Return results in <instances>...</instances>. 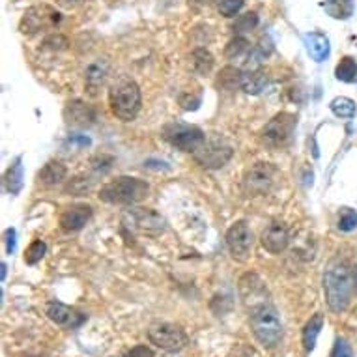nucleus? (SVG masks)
<instances>
[{
	"label": "nucleus",
	"mask_w": 357,
	"mask_h": 357,
	"mask_svg": "<svg viewBox=\"0 0 357 357\" xmlns=\"http://www.w3.org/2000/svg\"><path fill=\"white\" fill-rule=\"evenodd\" d=\"M329 109L333 112L335 116L339 118H351L356 116V101L350 100V98H344V96H340V98H335L331 103H329Z\"/></svg>",
	"instance_id": "nucleus-29"
},
{
	"label": "nucleus",
	"mask_w": 357,
	"mask_h": 357,
	"mask_svg": "<svg viewBox=\"0 0 357 357\" xmlns=\"http://www.w3.org/2000/svg\"><path fill=\"white\" fill-rule=\"evenodd\" d=\"M238 290H240V298L247 309L252 310L260 307V305L270 303L268 301L270 299L268 287H266V282L257 273H245V275L241 277Z\"/></svg>",
	"instance_id": "nucleus-12"
},
{
	"label": "nucleus",
	"mask_w": 357,
	"mask_h": 357,
	"mask_svg": "<svg viewBox=\"0 0 357 357\" xmlns=\"http://www.w3.org/2000/svg\"><path fill=\"white\" fill-rule=\"evenodd\" d=\"M193 155L195 161L202 165L204 169H221L232 159L234 150L227 141H222L219 137H211V139H206L204 144Z\"/></svg>",
	"instance_id": "nucleus-9"
},
{
	"label": "nucleus",
	"mask_w": 357,
	"mask_h": 357,
	"mask_svg": "<svg viewBox=\"0 0 357 357\" xmlns=\"http://www.w3.org/2000/svg\"><path fill=\"white\" fill-rule=\"evenodd\" d=\"M298 126V116L292 112H279L275 116L271 118L270 122L266 123L264 128V142L268 146L273 148H282L287 146L290 139H292L294 131Z\"/></svg>",
	"instance_id": "nucleus-8"
},
{
	"label": "nucleus",
	"mask_w": 357,
	"mask_h": 357,
	"mask_svg": "<svg viewBox=\"0 0 357 357\" xmlns=\"http://www.w3.org/2000/svg\"><path fill=\"white\" fill-rule=\"evenodd\" d=\"M320 6L333 19H348L354 15V0H326Z\"/></svg>",
	"instance_id": "nucleus-25"
},
{
	"label": "nucleus",
	"mask_w": 357,
	"mask_h": 357,
	"mask_svg": "<svg viewBox=\"0 0 357 357\" xmlns=\"http://www.w3.org/2000/svg\"><path fill=\"white\" fill-rule=\"evenodd\" d=\"M241 77H243V71L234 68V66H227V68L219 73L217 86L222 88V90H234L236 86L241 88Z\"/></svg>",
	"instance_id": "nucleus-27"
},
{
	"label": "nucleus",
	"mask_w": 357,
	"mask_h": 357,
	"mask_svg": "<svg viewBox=\"0 0 357 357\" xmlns=\"http://www.w3.org/2000/svg\"><path fill=\"white\" fill-rule=\"evenodd\" d=\"M258 26V15L255 12H247L243 15H238L232 24V30H234L236 36L247 34V32H251Z\"/></svg>",
	"instance_id": "nucleus-30"
},
{
	"label": "nucleus",
	"mask_w": 357,
	"mask_h": 357,
	"mask_svg": "<svg viewBox=\"0 0 357 357\" xmlns=\"http://www.w3.org/2000/svg\"><path fill=\"white\" fill-rule=\"evenodd\" d=\"M268 81H270L268 71L264 70V68H252V70L243 71V77H241V90H243L245 94L258 96L264 88L268 86Z\"/></svg>",
	"instance_id": "nucleus-20"
},
{
	"label": "nucleus",
	"mask_w": 357,
	"mask_h": 357,
	"mask_svg": "<svg viewBox=\"0 0 357 357\" xmlns=\"http://www.w3.org/2000/svg\"><path fill=\"white\" fill-rule=\"evenodd\" d=\"M324 294L329 309L340 314L357 296V266L348 260H339L329 266L324 275Z\"/></svg>",
	"instance_id": "nucleus-1"
},
{
	"label": "nucleus",
	"mask_w": 357,
	"mask_h": 357,
	"mask_svg": "<svg viewBox=\"0 0 357 357\" xmlns=\"http://www.w3.org/2000/svg\"><path fill=\"white\" fill-rule=\"evenodd\" d=\"M109 75H111L109 60H96L88 66L86 71H84V86L90 92V96H96L98 90H101V86H105Z\"/></svg>",
	"instance_id": "nucleus-18"
},
{
	"label": "nucleus",
	"mask_w": 357,
	"mask_h": 357,
	"mask_svg": "<svg viewBox=\"0 0 357 357\" xmlns=\"http://www.w3.org/2000/svg\"><path fill=\"white\" fill-rule=\"evenodd\" d=\"M120 357H155V354H153L152 348H148V346L144 344H139L135 346V348H131L129 351H126V354Z\"/></svg>",
	"instance_id": "nucleus-38"
},
{
	"label": "nucleus",
	"mask_w": 357,
	"mask_h": 357,
	"mask_svg": "<svg viewBox=\"0 0 357 357\" xmlns=\"http://www.w3.org/2000/svg\"><path fill=\"white\" fill-rule=\"evenodd\" d=\"M251 53V43L243 36H236L234 40L229 41V45L225 49V56L229 60H243V62H247Z\"/></svg>",
	"instance_id": "nucleus-24"
},
{
	"label": "nucleus",
	"mask_w": 357,
	"mask_h": 357,
	"mask_svg": "<svg viewBox=\"0 0 357 357\" xmlns=\"http://www.w3.org/2000/svg\"><path fill=\"white\" fill-rule=\"evenodd\" d=\"M0 270H2V271H0V273H2V281H4V279H6V270H8L6 264H4V262L0 264Z\"/></svg>",
	"instance_id": "nucleus-43"
},
{
	"label": "nucleus",
	"mask_w": 357,
	"mask_h": 357,
	"mask_svg": "<svg viewBox=\"0 0 357 357\" xmlns=\"http://www.w3.org/2000/svg\"><path fill=\"white\" fill-rule=\"evenodd\" d=\"M23 159L17 158L12 165H10V169H8L6 174H4V188H6L8 193H21V189H23Z\"/></svg>",
	"instance_id": "nucleus-22"
},
{
	"label": "nucleus",
	"mask_w": 357,
	"mask_h": 357,
	"mask_svg": "<svg viewBox=\"0 0 357 357\" xmlns=\"http://www.w3.org/2000/svg\"><path fill=\"white\" fill-rule=\"evenodd\" d=\"M191 60H193V71L197 75H210L211 70H213V64H215V59L213 54L204 47H197L191 54Z\"/></svg>",
	"instance_id": "nucleus-26"
},
{
	"label": "nucleus",
	"mask_w": 357,
	"mask_h": 357,
	"mask_svg": "<svg viewBox=\"0 0 357 357\" xmlns=\"http://www.w3.org/2000/svg\"><path fill=\"white\" fill-rule=\"evenodd\" d=\"M45 252H47V245H45V241L36 240L32 241L24 252V262L29 264V266H36V264L40 262L41 258L45 257Z\"/></svg>",
	"instance_id": "nucleus-31"
},
{
	"label": "nucleus",
	"mask_w": 357,
	"mask_h": 357,
	"mask_svg": "<svg viewBox=\"0 0 357 357\" xmlns=\"http://www.w3.org/2000/svg\"><path fill=\"white\" fill-rule=\"evenodd\" d=\"M335 77L342 82H357V62L351 56H344L337 64Z\"/></svg>",
	"instance_id": "nucleus-28"
},
{
	"label": "nucleus",
	"mask_w": 357,
	"mask_h": 357,
	"mask_svg": "<svg viewBox=\"0 0 357 357\" xmlns=\"http://www.w3.org/2000/svg\"><path fill=\"white\" fill-rule=\"evenodd\" d=\"M88 189H90V183L84 182V178H75V180H71L70 185H68V193L84 195Z\"/></svg>",
	"instance_id": "nucleus-37"
},
{
	"label": "nucleus",
	"mask_w": 357,
	"mask_h": 357,
	"mask_svg": "<svg viewBox=\"0 0 357 357\" xmlns=\"http://www.w3.org/2000/svg\"><path fill=\"white\" fill-rule=\"evenodd\" d=\"M112 163H114V158L105 155V153L96 155V158L92 159V167H94V170H98V172H107V170L112 167Z\"/></svg>",
	"instance_id": "nucleus-36"
},
{
	"label": "nucleus",
	"mask_w": 357,
	"mask_h": 357,
	"mask_svg": "<svg viewBox=\"0 0 357 357\" xmlns=\"http://www.w3.org/2000/svg\"><path fill=\"white\" fill-rule=\"evenodd\" d=\"M66 174H68V170L60 161H49L43 169L40 170V174H38V180H40L41 185H45V188H56L59 183L64 182Z\"/></svg>",
	"instance_id": "nucleus-21"
},
{
	"label": "nucleus",
	"mask_w": 357,
	"mask_h": 357,
	"mask_svg": "<svg viewBox=\"0 0 357 357\" xmlns=\"http://www.w3.org/2000/svg\"><path fill=\"white\" fill-rule=\"evenodd\" d=\"M189 2V6L195 8V10H200V8H208L211 6L215 0H188Z\"/></svg>",
	"instance_id": "nucleus-41"
},
{
	"label": "nucleus",
	"mask_w": 357,
	"mask_h": 357,
	"mask_svg": "<svg viewBox=\"0 0 357 357\" xmlns=\"http://www.w3.org/2000/svg\"><path fill=\"white\" fill-rule=\"evenodd\" d=\"M15 229H8L6 232H4V238H6V251L8 255H12L13 251H15Z\"/></svg>",
	"instance_id": "nucleus-39"
},
{
	"label": "nucleus",
	"mask_w": 357,
	"mask_h": 357,
	"mask_svg": "<svg viewBox=\"0 0 357 357\" xmlns=\"http://www.w3.org/2000/svg\"><path fill=\"white\" fill-rule=\"evenodd\" d=\"M339 230L342 232H351L357 229V213L351 208H342L339 213Z\"/></svg>",
	"instance_id": "nucleus-32"
},
{
	"label": "nucleus",
	"mask_w": 357,
	"mask_h": 357,
	"mask_svg": "<svg viewBox=\"0 0 357 357\" xmlns=\"http://www.w3.org/2000/svg\"><path fill=\"white\" fill-rule=\"evenodd\" d=\"M41 49H49V51H64L68 49V38H64L62 34H53L47 36L43 43H41Z\"/></svg>",
	"instance_id": "nucleus-34"
},
{
	"label": "nucleus",
	"mask_w": 357,
	"mask_h": 357,
	"mask_svg": "<svg viewBox=\"0 0 357 357\" xmlns=\"http://www.w3.org/2000/svg\"><path fill=\"white\" fill-rule=\"evenodd\" d=\"M70 142H75L79 146H90V139L84 135H71Z\"/></svg>",
	"instance_id": "nucleus-42"
},
{
	"label": "nucleus",
	"mask_w": 357,
	"mask_h": 357,
	"mask_svg": "<svg viewBox=\"0 0 357 357\" xmlns=\"http://www.w3.org/2000/svg\"><path fill=\"white\" fill-rule=\"evenodd\" d=\"M66 122L73 128H88L96 122V109L86 105L84 101H70L64 111Z\"/></svg>",
	"instance_id": "nucleus-17"
},
{
	"label": "nucleus",
	"mask_w": 357,
	"mask_h": 357,
	"mask_svg": "<svg viewBox=\"0 0 357 357\" xmlns=\"http://www.w3.org/2000/svg\"><path fill=\"white\" fill-rule=\"evenodd\" d=\"M148 339L152 344L165 351H180L188 346L189 339L188 335L183 333V329H180L174 324H153L148 329Z\"/></svg>",
	"instance_id": "nucleus-11"
},
{
	"label": "nucleus",
	"mask_w": 357,
	"mask_h": 357,
	"mask_svg": "<svg viewBox=\"0 0 357 357\" xmlns=\"http://www.w3.org/2000/svg\"><path fill=\"white\" fill-rule=\"evenodd\" d=\"M322 328H324V314H320V312H317L314 317L310 318L309 322L305 324L301 339H303V348H305V351H307V354H310V351L314 350L318 335H320Z\"/></svg>",
	"instance_id": "nucleus-23"
},
{
	"label": "nucleus",
	"mask_w": 357,
	"mask_h": 357,
	"mask_svg": "<svg viewBox=\"0 0 357 357\" xmlns=\"http://www.w3.org/2000/svg\"><path fill=\"white\" fill-rule=\"evenodd\" d=\"M279 169L273 163H257L255 167L245 172L243 178V191L247 197H260V195L270 193L271 188L275 185Z\"/></svg>",
	"instance_id": "nucleus-6"
},
{
	"label": "nucleus",
	"mask_w": 357,
	"mask_h": 357,
	"mask_svg": "<svg viewBox=\"0 0 357 357\" xmlns=\"http://www.w3.org/2000/svg\"><path fill=\"white\" fill-rule=\"evenodd\" d=\"M150 193V185L141 178H133V176H120L116 180L105 183L100 189V200L107 204H118V206H131L144 200Z\"/></svg>",
	"instance_id": "nucleus-3"
},
{
	"label": "nucleus",
	"mask_w": 357,
	"mask_h": 357,
	"mask_svg": "<svg viewBox=\"0 0 357 357\" xmlns=\"http://www.w3.org/2000/svg\"><path fill=\"white\" fill-rule=\"evenodd\" d=\"M290 243V234L282 222H271L262 234V247L271 255H281Z\"/></svg>",
	"instance_id": "nucleus-15"
},
{
	"label": "nucleus",
	"mask_w": 357,
	"mask_h": 357,
	"mask_svg": "<svg viewBox=\"0 0 357 357\" xmlns=\"http://www.w3.org/2000/svg\"><path fill=\"white\" fill-rule=\"evenodd\" d=\"M251 329L264 348H275L282 339V322L275 307L266 303L252 309Z\"/></svg>",
	"instance_id": "nucleus-4"
},
{
	"label": "nucleus",
	"mask_w": 357,
	"mask_h": 357,
	"mask_svg": "<svg viewBox=\"0 0 357 357\" xmlns=\"http://www.w3.org/2000/svg\"><path fill=\"white\" fill-rule=\"evenodd\" d=\"M90 217H92V208L88 204H77L71 206V208H66L59 219L60 229L64 232H77L90 221Z\"/></svg>",
	"instance_id": "nucleus-16"
},
{
	"label": "nucleus",
	"mask_w": 357,
	"mask_h": 357,
	"mask_svg": "<svg viewBox=\"0 0 357 357\" xmlns=\"http://www.w3.org/2000/svg\"><path fill=\"white\" fill-rule=\"evenodd\" d=\"M303 43L307 47V53L314 62H324L331 53L329 47V40L320 32H310V34L303 36Z\"/></svg>",
	"instance_id": "nucleus-19"
},
{
	"label": "nucleus",
	"mask_w": 357,
	"mask_h": 357,
	"mask_svg": "<svg viewBox=\"0 0 357 357\" xmlns=\"http://www.w3.org/2000/svg\"><path fill=\"white\" fill-rule=\"evenodd\" d=\"M109 105L112 114L122 122H133L142 107L141 88L133 79L120 77L109 90Z\"/></svg>",
	"instance_id": "nucleus-2"
},
{
	"label": "nucleus",
	"mask_w": 357,
	"mask_h": 357,
	"mask_svg": "<svg viewBox=\"0 0 357 357\" xmlns=\"http://www.w3.org/2000/svg\"><path fill=\"white\" fill-rule=\"evenodd\" d=\"M163 137L172 146L189 153H195L206 142L204 131L197 126H188V123H170L165 128Z\"/></svg>",
	"instance_id": "nucleus-7"
},
{
	"label": "nucleus",
	"mask_w": 357,
	"mask_h": 357,
	"mask_svg": "<svg viewBox=\"0 0 357 357\" xmlns=\"http://www.w3.org/2000/svg\"><path fill=\"white\" fill-rule=\"evenodd\" d=\"M60 23H62V13L47 4H40V6H32L24 12L19 30L26 36H34L45 32V30L56 29Z\"/></svg>",
	"instance_id": "nucleus-5"
},
{
	"label": "nucleus",
	"mask_w": 357,
	"mask_h": 357,
	"mask_svg": "<svg viewBox=\"0 0 357 357\" xmlns=\"http://www.w3.org/2000/svg\"><path fill=\"white\" fill-rule=\"evenodd\" d=\"M122 222L128 229L146 236H159L165 230V219L150 208H131L123 213Z\"/></svg>",
	"instance_id": "nucleus-10"
},
{
	"label": "nucleus",
	"mask_w": 357,
	"mask_h": 357,
	"mask_svg": "<svg viewBox=\"0 0 357 357\" xmlns=\"http://www.w3.org/2000/svg\"><path fill=\"white\" fill-rule=\"evenodd\" d=\"M245 4V0H219V13L225 17H234Z\"/></svg>",
	"instance_id": "nucleus-33"
},
{
	"label": "nucleus",
	"mask_w": 357,
	"mask_h": 357,
	"mask_svg": "<svg viewBox=\"0 0 357 357\" xmlns=\"http://www.w3.org/2000/svg\"><path fill=\"white\" fill-rule=\"evenodd\" d=\"M227 245L238 262H245L252 249V232L245 221L234 222L227 232Z\"/></svg>",
	"instance_id": "nucleus-13"
},
{
	"label": "nucleus",
	"mask_w": 357,
	"mask_h": 357,
	"mask_svg": "<svg viewBox=\"0 0 357 357\" xmlns=\"http://www.w3.org/2000/svg\"><path fill=\"white\" fill-rule=\"evenodd\" d=\"M47 317L51 322L64 329H77L81 328L82 324L86 322V314H82L79 310L71 309L68 305L59 303V301H51L47 305Z\"/></svg>",
	"instance_id": "nucleus-14"
},
{
	"label": "nucleus",
	"mask_w": 357,
	"mask_h": 357,
	"mask_svg": "<svg viewBox=\"0 0 357 357\" xmlns=\"http://www.w3.org/2000/svg\"><path fill=\"white\" fill-rule=\"evenodd\" d=\"M331 357H356V356H354V350H351V346L348 344V340L337 339L333 350H331Z\"/></svg>",
	"instance_id": "nucleus-35"
},
{
	"label": "nucleus",
	"mask_w": 357,
	"mask_h": 357,
	"mask_svg": "<svg viewBox=\"0 0 357 357\" xmlns=\"http://www.w3.org/2000/svg\"><path fill=\"white\" fill-rule=\"evenodd\" d=\"M84 2H88V0H56V4H59L60 8H64V10H73V8H79V6H82Z\"/></svg>",
	"instance_id": "nucleus-40"
}]
</instances>
